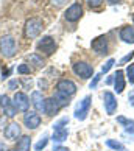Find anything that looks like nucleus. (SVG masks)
<instances>
[{
  "label": "nucleus",
  "mask_w": 134,
  "mask_h": 151,
  "mask_svg": "<svg viewBox=\"0 0 134 151\" xmlns=\"http://www.w3.org/2000/svg\"><path fill=\"white\" fill-rule=\"evenodd\" d=\"M123 70H117L114 75V87L117 93H122L125 89V76H123Z\"/></svg>",
  "instance_id": "nucleus-17"
},
{
  "label": "nucleus",
  "mask_w": 134,
  "mask_h": 151,
  "mask_svg": "<svg viewBox=\"0 0 134 151\" xmlns=\"http://www.w3.org/2000/svg\"><path fill=\"white\" fill-rule=\"evenodd\" d=\"M81 16H83V6L80 3L70 5V6L67 8V11L64 13V17H66L67 22H76V20L81 19Z\"/></svg>",
  "instance_id": "nucleus-9"
},
{
  "label": "nucleus",
  "mask_w": 134,
  "mask_h": 151,
  "mask_svg": "<svg viewBox=\"0 0 134 151\" xmlns=\"http://www.w3.org/2000/svg\"><path fill=\"white\" fill-rule=\"evenodd\" d=\"M17 73L20 75H27V73H30V65H27V64H20L17 67Z\"/></svg>",
  "instance_id": "nucleus-26"
},
{
  "label": "nucleus",
  "mask_w": 134,
  "mask_h": 151,
  "mask_svg": "<svg viewBox=\"0 0 134 151\" xmlns=\"http://www.w3.org/2000/svg\"><path fill=\"white\" fill-rule=\"evenodd\" d=\"M0 52H2V55L5 58H13L16 52H17V45H16V41L13 36H3L0 37Z\"/></svg>",
  "instance_id": "nucleus-3"
},
{
  "label": "nucleus",
  "mask_w": 134,
  "mask_h": 151,
  "mask_svg": "<svg viewBox=\"0 0 134 151\" xmlns=\"http://www.w3.org/2000/svg\"><path fill=\"white\" fill-rule=\"evenodd\" d=\"M106 145H108L109 148H112V150H115V151H126V148L123 147V145H122L120 142H117V140H109L106 142Z\"/></svg>",
  "instance_id": "nucleus-21"
},
{
  "label": "nucleus",
  "mask_w": 134,
  "mask_h": 151,
  "mask_svg": "<svg viewBox=\"0 0 134 151\" xmlns=\"http://www.w3.org/2000/svg\"><path fill=\"white\" fill-rule=\"evenodd\" d=\"M13 104L17 111H22V112H28L30 108V100L24 92H16L14 98H13Z\"/></svg>",
  "instance_id": "nucleus-8"
},
{
  "label": "nucleus",
  "mask_w": 134,
  "mask_h": 151,
  "mask_svg": "<svg viewBox=\"0 0 134 151\" xmlns=\"http://www.w3.org/2000/svg\"><path fill=\"white\" fill-rule=\"evenodd\" d=\"M6 147H5V142H0V151H5Z\"/></svg>",
  "instance_id": "nucleus-34"
},
{
  "label": "nucleus",
  "mask_w": 134,
  "mask_h": 151,
  "mask_svg": "<svg viewBox=\"0 0 134 151\" xmlns=\"http://www.w3.org/2000/svg\"><path fill=\"white\" fill-rule=\"evenodd\" d=\"M31 147V139L28 136H22L17 142V151H30Z\"/></svg>",
  "instance_id": "nucleus-19"
},
{
  "label": "nucleus",
  "mask_w": 134,
  "mask_h": 151,
  "mask_svg": "<svg viewBox=\"0 0 134 151\" xmlns=\"http://www.w3.org/2000/svg\"><path fill=\"white\" fill-rule=\"evenodd\" d=\"M106 2H108L109 5H115V3H119L120 0H106Z\"/></svg>",
  "instance_id": "nucleus-33"
},
{
  "label": "nucleus",
  "mask_w": 134,
  "mask_h": 151,
  "mask_svg": "<svg viewBox=\"0 0 134 151\" xmlns=\"http://www.w3.org/2000/svg\"><path fill=\"white\" fill-rule=\"evenodd\" d=\"M44 101H45V100H44V97H42V92L35 91L31 93V103L39 112H44Z\"/></svg>",
  "instance_id": "nucleus-18"
},
{
  "label": "nucleus",
  "mask_w": 134,
  "mask_h": 151,
  "mask_svg": "<svg viewBox=\"0 0 134 151\" xmlns=\"http://www.w3.org/2000/svg\"><path fill=\"white\" fill-rule=\"evenodd\" d=\"M28 63L33 64V65L36 67V69H41V67H44V59L39 56V55H35V53L28 56Z\"/></svg>",
  "instance_id": "nucleus-20"
},
{
  "label": "nucleus",
  "mask_w": 134,
  "mask_h": 151,
  "mask_svg": "<svg viewBox=\"0 0 134 151\" xmlns=\"http://www.w3.org/2000/svg\"><path fill=\"white\" fill-rule=\"evenodd\" d=\"M100 78H102V75H95V76H94V80L91 81L89 87H91V89H95V87H97V84H98V81H100Z\"/></svg>",
  "instance_id": "nucleus-28"
},
{
  "label": "nucleus",
  "mask_w": 134,
  "mask_h": 151,
  "mask_svg": "<svg viewBox=\"0 0 134 151\" xmlns=\"http://www.w3.org/2000/svg\"><path fill=\"white\" fill-rule=\"evenodd\" d=\"M87 3H89L91 8H98L100 5L103 3V0H87Z\"/></svg>",
  "instance_id": "nucleus-27"
},
{
  "label": "nucleus",
  "mask_w": 134,
  "mask_h": 151,
  "mask_svg": "<svg viewBox=\"0 0 134 151\" xmlns=\"http://www.w3.org/2000/svg\"><path fill=\"white\" fill-rule=\"evenodd\" d=\"M67 125H69V119L67 117H63V119H59L56 123L53 125V142H56V143H61V142H64L67 136H69V129H67Z\"/></svg>",
  "instance_id": "nucleus-2"
},
{
  "label": "nucleus",
  "mask_w": 134,
  "mask_h": 151,
  "mask_svg": "<svg viewBox=\"0 0 134 151\" xmlns=\"http://www.w3.org/2000/svg\"><path fill=\"white\" fill-rule=\"evenodd\" d=\"M92 50L95 52L97 55H106L109 50V45H108V39L106 36H98L92 41Z\"/></svg>",
  "instance_id": "nucleus-10"
},
{
  "label": "nucleus",
  "mask_w": 134,
  "mask_h": 151,
  "mask_svg": "<svg viewBox=\"0 0 134 151\" xmlns=\"http://www.w3.org/2000/svg\"><path fill=\"white\" fill-rule=\"evenodd\" d=\"M56 92L64 95L67 98H70L72 95H75V92H76V84L72 80H61L56 84Z\"/></svg>",
  "instance_id": "nucleus-5"
},
{
  "label": "nucleus",
  "mask_w": 134,
  "mask_h": 151,
  "mask_svg": "<svg viewBox=\"0 0 134 151\" xmlns=\"http://www.w3.org/2000/svg\"><path fill=\"white\" fill-rule=\"evenodd\" d=\"M20 136V126H19V123H9V125L5 128V137L8 139V140H16Z\"/></svg>",
  "instance_id": "nucleus-15"
},
{
  "label": "nucleus",
  "mask_w": 134,
  "mask_h": 151,
  "mask_svg": "<svg viewBox=\"0 0 134 151\" xmlns=\"http://www.w3.org/2000/svg\"><path fill=\"white\" fill-rule=\"evenodd\" d=\"M126 76H128V80H130V83L134 84V64H130L126 67Z\"/></svg>",
  "instance_id": "nucleus-25"
},
{
  "label": "nucleus",
  "mask_w": 134,
  "mask_h": 151,
  "mask_svg": "<svg viewBox=\"0 0 134 151\" xmlns=\"http://www.w3.org/2000/svg\"><path fill=\"white\" fill-rule=\"evenodd\" d=\"M133 58H134V52H131L130 55H126V56H125L123 59L120 61V64H125V63H128V61H131Z\"/></svg>",
  "instance_id": "nucleus-31"
},
{
  "label": "nucleus",
  "mask_w": 134,
  "mask_h": 151,
  "mask_svg": "<svg viewBox=\"0 0 134 151\" xmlns=\"http://www.w3.org/2000/svg\"><path fill=\"white\" fill-rule=\"evenodd\" d=\"M103 100H104V109L108 115H112L115 111H117V100H115V95L112 92L106 91L103 93Z\"/></svg>",
  "instance_id": "nucleus-11"
},
{
  "label": "nucleus",
  "mask_w": 134,
  "mask_h": 151,
  "mask_svg": "<svg viewBox=\"0 0 134 151\" xmlns=\"http://www.w3.org/2000/svg\"><path fill=\"white\" fill-rule=\"evenodd\" d=\"M91 104H92V97H89V95H87V97H84L80 103H78L76 109H75V119L80 120V122L86 120L89 111H91Z\"/></svg>",
  "instance_id": "nucleus-4"
},
{
  "label": "nucleus",
  "mask_w": 134,
  "mask_h": 151,
  "mask_svg": "<svg viewBox=\"0 0 134 151\" xmlns=\"http://www.w3.org/2000/svg\"><path fill=\"white\" fill-rule=\"evenodd\" d=\"M133 22H134V14H133Z\"/></svg>",
  "instance_id": "nucleus-37"
},
{
  "label": "nucleus",
  "mask_w": 134,
  "mask_h": 151,
  "mask_svg": "<svg viewBox=\"0 0 134 151\" xmlns=\"http://www.w3.org/2000/svg\"><path fill=\"white\" fill-rule=\"evenodd\" d=\"M44 28V24L39 17H31L25 22V28H24V35L27 39H35L41 35V31Z\"/></svg>",
  "instance_id": "nucleus-1"
},
{
  "label": "nucleus",
  "mask_w": 134,
  "mask_h": 151,
  "mask_svg": "<svg viewBox=\"0 0 134 151\" xmlns=\"http://www.w3.org/2000/svg\"><path fill=\"white\" fill-rule=\"evenodd\" d=\"M114 63H115V61H114L112 58L106 61V63H104V65L102 67V73H108V72H109L111 69H112V65H114Z\"/></svg>",
  "instance_id": "nucleus-24"
},
{
  "label": "nucleus",
  "mask_w": 134,
  "mask_h": 151,
  "mask_svg": "<svg viewBox=\"0 0 134 151\" xmlns=\"http://www.w3.org/2000/svg\"><path fill=\"white\" fill-rule=\"evenodd\" d=\"M130 101H131V104L134 106V93H131V95H130Z\"/></svg>",
  "instance_id": "nucleus-35"
},
{
  "label": "nucleus",
  "mask_w": 134,
  "mask_h": 151,
  "mask_svg": "<svg viewBox=\"0 0 134 151\" xmlns=\"http://www.w3.org/2000/svg\"><path fill=\"white\" fill-rule=\"evenodd\" d=\"M37 50L45 53L47 56H50L56 50V42H55V39L52 36H42V39L37 42Z\"/></svg>",
  "instance_id": "nucleus-6"
},
{
  "label": "nucleus",
  "mask_w": 134,
  "mask_h": 151,
  "mask_svg": "<svg viewBox=\"0 0 134 151\" xmlns=\"http://www.w3.org/2000/svg\"><path fill=\"white\" fill-rule=\"evenodd\" d=\"M61 108H63V106H61V103L55 97L45 98V101H44V112L47 115H55Z\"/></svg>",
  "instance_id": "nucleus-12"
},
{
  "label": "nucleus",
  "mask_w": 134,
  "mask_h": 151,
  "mask_svg": "<svg viewBox=\"0 0 134 151\" xmlns=\"http://www.w3.org/2000/svg\"><path fill=\"white\" fill-rule=\"evenodd\" d=\"M47 143H48V137H47V134H44V137H41V140H39L36 145H35V150L36 151H41L47 147Z\"/></svg>",
  "instance_id": "nucleus-23"
},
{
  "label": "nucleus",
  "mask_w": 134,
  "mask_h": 151,
  "mask_svg": "<svg viewBox=\"0 0 134 151\" xmlns=\"http://www.w3.org/2000/svg\"><path fill=\"white\" fill-rule=\"evenodd\" d=\"M24 123L28 129H36L41 125V115L37 112H27L24 115Z\"/></svg>",
  "instance_id": "nucleus-14"
},
{
  "label": "nucleus",
  "mask_w": 134,
  "mask_h": 151,
  "mask_svg": "<svg viewBox=\"0 0 134 151\" xmlns=\"http://www.w3.org/2000/svg\"><path fill=\"white\" fill-rule=\"evenodd\" d=\"M17 87H19V81L17 80H11L8 83V89H11V91H16Z\"/></svg>",
  "instance_id": "nucleus-29"
},
{
  "label": "nucleus",
  "mask_w": 134,
  "mask_h": 151,
  "mask_svg": "<svg viewBox=\"0 0 134 151\" xmlns=\"http://www.w3.org/2000/svg\"><path fill=\"white\" fill-rule=\"evenodd\" d=\"M53 151H69V150L64 148V147H55V148H53Z\"/></svg>",
  "instance_id": "nucleus-32"
},
{
  "label": "nucleus",
  "mask_w": 134,
  "mask_h": 151,
  "mask_svg": "<svg viewBox=\"0 0 134 151\" xmlns=\"http://www.w3.org/2000/svg\"><path fill=\"white\" fill-rule=\"evenodd\" d=\"M73 72L78 76H81L83 80H87V78H91L94 75V67L91 64H87L86 61H76L73 64Z\"/></svg>",
  "instance_id": "nucleus-7"
},
{
  "label": "nucleus",
  "mask_w": 134,
  "mask_h": 151,
  "mask_svg": "<svg viewBox=\"0 0 134 151\" xmlns=\"http://www.w3.org/2000/svg\"><path fill=\"white\" fill-rule=\"evenodd\" d=\"M66 2H67V0H50V3H52L53 6H63Z\"/></svg>",
  "instance_id": "nucleus-30"
},
{
  "label": "nucleus",
  "mask_w": 134,
  "mask_h": 151,
  "mask_svg": "<svg viewBox=\"0 0 134 151\" xmlns=\"http://www.w3.org/2000/svg\"><path fill=\"white\" fill-rule=\"evenodd\" d=\"M8 151H16V150H8Z\"/></svg>",
  "instance_id": "nucleus-36"
},
{
  "label": "nucleus",
  "mask_w": 134,
  "mask_h": 151,
  "mask_svg": "<svg viewBox=\"0 0 134 151\" xmlns=\"http://www.w3.org/2000/svg\"><path fill=\"white\" fill-rule=\"evenodd\" d=\"M0 108H2L5 111V114H6L8 117H11V119H13V117L16 115V112H17V109L14 108V104L9 100L8 95H2V97H0Z\"/></svg>",
  "instance_id": "nucleus-13"
},
{
  "label": "nucleus",
  "mask_w": 134,
  "mask_h": 151,
  "mask_svg": "<svg viewBox=\"0 0 134 151\" xmlns=\"http://www.w3.org/2000/svg\"><path fill=\"white\" fill-rule=\"evenodd\" d=\"M120 39L126 44H134V27H123L120 30Z\"/></svg>",
  "instance_id": "nucleus-16"
},
{
  "label": "nucleus",
  "mask_w": 134,
  "mask_h": 151,
  "mask_svg": "<svg viewBox=\"0 0 134 151\" xmlns=\"http://www.w3.org/2000/svg\"><path fill=\"white\" fill-rule=\"evenodd\" d=\"M117 122H119L120 125H123L126 129H133V131H134V120H128L126 117H119V119H117Z\"/></svg>",
  "instance_id": "nucleus-22"
}]
</instances>
